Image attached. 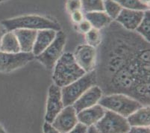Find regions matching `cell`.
Returning <instances> with one entry per match:
<instances>
[{
	"mask_svg": "<svg viewBox=\"0 0 150 133\" xmlns=\"http://www.w3.org/2000/svg\"><path fill=\"white\" fill-rule=\"evenodd\" d=\"M20 46V50L23 53H32L35 39L37 37V30L19 28L13 31Z\"/></svg>",
	"mask_w": 150,
	"mask_h": 133,
	"instance_id": "cell-14",
	"label": "cell"
},
{
	"mask_svg": "<svg viewBox=\"0 0 150 133\" xmlns=\"http://www.w3.org/2000/svg\"><path fill=\"white\" fill-rule=\"evenodd\" d=\"M32 53H7L0 51V72L10 73L26 65L34 59Z\"/></svg>",
	"mask_w": 150,
	"mask_h": 133,
	"instance_id": "cell-7",
	"label": "cell"
},
{
	"mask_svg": "<svg viewBox=\"0 0 150 133\" xmlns=\"http://www.w3.org/2000/svg\"><path fill=\"white\" fill-rule=\"evenodd\" d=\"M54 68L52 79L54 85L60 87L71 84L86 73L78 65L74 55L69 53L61 55Z\"/></svg>",
	"mask_w": 150,
	"mask_h": 133,
	"instance_id": "cell-1",
	"label": "cell"
},
{
	"mask_svg": "<svg viewBox=\"0 0 150 133\" xmlns=\"http://www.w3.org/2000/svg\"><path fill=\"white\" fill-rule=\"evenodd\" d=\"M66 5L67 9L70 14L76 11L81 10V0H67Z\"/></svg>",
	"mask_w": 150,
	"mask_h": 133,
	"instance_id": "cell-24",
	"label": "cell"
},
{
	"mask_svg": "<svg viewBox=\"0 0 150 133\" xmlns=\"http://www.w3.org/2000/svg\"><path fill=\"white\" fill-rule=\"evenodd\" d=\"M102 97V90L97 85H93L87 90L73 105L76 113L96 105Z\"/></svg>",
	"mask_w": 150,
	"mask_h": 133,
	"instance_id": "cell-11",
	"label": "cell"
},
{
	"mask_svg": "<svg viewBox=\"0 0 150 133\" xmlns=\"http://www.w3.org/2000/svg\"><path fill=\"white\" fill-rule=\"evenodd\" d=\"M71 17H72V20L74 23H79L80 22L84 20V14L82 13L81 10H79V11H73L71 13Z\"/></svg>",
	"mask_w": 150,
	"mask_h": 133,
	"instance_id": "cell-27",
	"label": "cell"
},
{
	"mask_svg": "<svg viewBox=\"0 0 150 133\" xmlns=\"http://www.w3.org/2000/svg\"><path fill=\"white\" fill-rule=\"evenodd\" d=\"M0 133H7L6 132H5V130L3 129V127L1 125H0Z\"/></svg>",
	"mask_w": 150,
	"mask_h": 133,
	"instance_id": "cell-33",
	"label": "cell"
},
{
	"mask_svg": "<svg viewBox=\"0 0 150 133\" xmlns=\"http://www.w3.org/2000/svg\"><path fill=\"white\" fill-rule=\"evenodd\" d=\"M92 28V26L91 25V23L86 20V19H84L81 22H80L79 23V29L83 33H88L90 30Z\"/></svg>",
	"mask_w": 150,
	"mask_h": 133,
	"instance_id": "cell-26",
	"label": "cell"
},
{
	"mask_svg": "<svg viewBox=\"0 0 150 133\" xmlns=\"http://www.w3.org/2000/svg\"><path fill=\"white\" fill-rule=\"evenodd\" d=\"M94 126L99 133H127L131 127L125 117L109 110Z\"/></svg>",
	"mask_w": 150,
	"mask_h": 133,
	"instance_id": "cell-5",
	"label": "cell"
},
{
	"mask_svg": "<svg viewBox=\"0 0 150 133\" xmlns=\"http://www.w3.org/2000/svg\"><path fill=\"white\" fill-rule=\"evenodd\" d=\"M84 17L92 26V28L100 30L103 29L110 24L112 20L104 11H93L86 13Z\"/></svg>",
	"mask_w": 150,
	"mask_h": 133,
	"instance_id": "cell-17",
	"label": "cell"
},
{
	"mask_svg": "<svg viewBox=\"0 0 150 133\" xmlns=\"http://www.w3.org/2000/svg\"><path fill=\"white\" fill-rule=\"evenodd\" d=\"M79 123L77 113L73 105H68L62 109L57 115L51 125L61 133L70 131Z\"/></svg>",
	"mask_w": 150,
	"mask_h": 133,
	"instance_id": "cell-8",
	"label": "cell"
},
{
	"mask_svg": "<svg viewBox=\"0 0 150 133\" xmlns=\"http://www.w3.org/2000/svg\"><path fill=\"white\" fill-rule=\"evenodd\" d=\"M149 107H142L130 115L127 121L130 127H149Z\"/></svg>",
	"mask_w": 150,
	"mask_h": 133,
	"instance_id": "cell-16",
	"label": "cell"
},
{
	"mask_svg": "<svg viewBox=\"0 0 150 133\" xmlns=\"http://www.w3.org/2000/svg\"><path fill=\"white\" fill-rule=\"evenodd\" d=\"M103 1H105V0H103Z\"/></svg>",
	"mask_w": 150,
	"mask_h": 133,
	"instance_id": "cell-35",
	"label": "cell"
},
{
	"mask_svg": "<svg viewBox=\"0 0 150 133\" xmlns=\"http://www.w3.org/2000/svg\"><path fill=\"white\" fill-rule=\"evenodd\" d=\"M87 133H99V132L97 131V129H96L95 126H91L89 127V128H88V131Z\"/></svg>",
	"mask_w": 150,
	"mask_h": 133,
	"instance_id": "cell-31",
	"label": "cell"
},
{
	"mask_svg": "<svg viewBox=\"0 0 150 133\" xmlns=\"http://www.w3.org/2000/svg\"><path fill=\"white\" fill-rule=\"evenodd\" d=\"M98 103L104 109L115 112L124 117H128L133 112L144 106L138 101L122 94L105 96L99 100Z\"/></svg>",
	"mask_w": 150,
	"mask_h": 133,
	"instance_id": "cell-3",
	"label": "cell"
},
{
	"mask_svg": "<svg viewBox=\"0 0 150 133\" xmlns=\"http://www.w3.org/2000/svg\"><path fill=\"white\" fill-rule=\"evenodd\" d=\"M56 34L57 31L52 29H43L38 31L35 44L32 49V53L34 55L38 56L43 53L54 41Z\"/></svg>",
	"mask_w": 150,
	"mask_h": 133,
	"instance_id": "cell-15",
	"label": "cell"
},
{
	"mask_svg": "<svg viewBox=\"0 0 150 133\" xmlns=\"http://www.w3.org/2000/svg\"><path fill=\"white\" fill-rule=\"evenodd\" d=\"M149 31H150V13L149 10H147L144 12V16L143 20H141L138 26L135 29L139 35L149 42Z\"/></svg>",
	"mask_w": 150,
	"mask_h": 133,
	"instance_id": "cell-19",
	"label": "cell"
},
{
	"mask_svg": "<svg viewBox=\"0 0 150 133\" xmlns=\"http://www.w3.org/2000/svg\"><path fill=\"white\" fill-rule=\"evenodd\" d=\"M43 132L44 133H61L58 131L57 129L54 128L51 125V123H45L43 125Z\"/></svg>",
	"mask_w": 150,
	"mask_h": 133,
	"instance_id": "cell-29",
	"label": "cell"
},
{
	"mask_svg": "<svg viewBox=\"0 0 150 133\" xmlns=\"http://www.w3.org/2000/svg\"><path fill=\"white\" fill-rule=\"evenodd\" d=\"M4 1H5V0H4Z\"/></svg>",
	"mask_w": 150,
	"mask_h": 133,
	"instance_id": "cell-36",
	"label": "cell"
},
{
	"mask_svg": "<svg viewBox=\"0 0 150 133\" xmlns=\"http://www.w3.org/2000/svg\"><path fill=\"white\" fill-rule=\"evenodd\" d=\"M127 133H150L149 127H131Z\"/></svg>",
	"mask_w": 150,
	"mask_h": 133,
	"instance_id": "cell-28",
	"label": "cell"
},
{
	"mask_svg": "<svg viewBox=\"0 0 150 133\" xmlns=\"http://www.w3.org/2000/svg\"><path fill=\"white\" fill-rule=\"evenodd\" d=\"M81 9L84 13L104 11L103 0H81Z\"/></svg>",
	"mask_w": 150,
	"mask_h": 133,
	"instance_id": "cell-20",
	"label": "cell"
},
{
	"mask_svg": "<svg viewBox=\"0 0 150 133\" xmlns=\"http://www.w3.org/2000/svg\"><path fill=\"white\" fill-rule=\"evenodd\" d=\"M74 55L76 63L85 73L93 70L96 61V50L88 44L78 46Z\"/></svg>",
	"mask_w": 150,
	"mask_h": 133,
	"instance_id": "cell-10",
	"label": "cell"
},
{
	"mask_svg": "<svg viewBox=\"0 0 150 133\" xmlns=\"http://www.w3.org/2000/svg\"><path fill=\"white\" fill-rule=\"evenodd\" d=\"M102 37V34L100 31L94 28H92L88 33H86V41L88 44L94 48L101 44Z\"/></svg>",
	"mask_w": 150,
	"mask_h": 133,
	"instance_id": "cell-23",
	"label": "cell"
},
{
	"mask_svg": "<svg viewBox=\"0 0 150 133\" xmlns=\"http://www.w3.org/2000/svg\"><path fill=\"white\" fill-rule=\"evenodd\" d=\"M105 112V111L103 107L100 105H95L77 113V118L79 123L87 127H91L95 125L102 118Z\"/></svg>",
	"mask_w": 150,
	"mask_h": 133,
	"instance_id": "cell-13",
	"label": "cell"
},
{
	"mask_svg": "<svg viewBox=\"0 0 150 133\" xmlns=\"http://www.w3.org/2000/svg\"><path fill=\"white\" fill-rule=\"evenodd\" d=\"M96 73L94 71L87 73L71 84L61 88V98L64 107L73 105L86 90L96 83Z\"/></svg>",
	"mask_w": 150,
	"mask_h": 133,
	"instance_id": "cell-4",
	"label": "cell"
},
{
	"mask_svg": "<svg viewBox=\"0 0 150 133\" xmlns=\"http://www.w3.org/2000/svg\"><path fill=\"white\" fill-rule=\"evenodd\" d=\"M0 51L7 53H17L21 52L17 37L13 31H8L3 36L0 46Z\"/></svg>",
	"mask_w": 150,
	"mask_h": 133,
	"instance_id": "cell-18",
	"label": "cell"
},
{
	"mask_svg": "<svg viewBox=\"0 0 150 133\" xmlns=\"http://www.w3.org/2000/svg\"><path fill=\"white\" fill-rule=\"evenodd\" d=\"M6 32H8L6 28L4 27V26L2 23H0V46H1V42H2V38L6 34Z\"/></svg>",
	"mask_w": 150,
	"mask_h": 133,
	"instance_id": "cell-30",
	"label": "cell"
},
{
	"mask_svg": "<svg viewBox=\"0 0 150 133\" xmlns=\"http://www.w3.org/2000/svg\"><path fill=\"white\" fill-rule=\"evenodd\" d=\"M88 127L81 123H78L69 132L67 133H87Z\"/></svg>",
	"mask_w": 150,
	"mask_h": 133,
	"instance_id": "cell-25",
	"label": "cell"
},
{
	"mask_svg": "<svg viewBox=\"0 0 150 133\" xmlns=\"http://www.w3.org/2000/svg\"><path fill=\"white\" fill-rule=\"evenodd\" d=\"M1 23L8 31H13L19 28L37 31L43 29H52L56 31H61V26L57 22L38 15L18 16L13 19L3 20Z\"/></svg>",
	"mask_w": 150,
	"mask_h": 133,
	"instance_id": "cell-2",
	"label": "cell"
},
{
	"mask_svg": "<svg viewBox=\"0 0 150 133\" xmlns=\"http://www.w3.org/2000/svg\"><path fill=\"white\" fill-rule=\"evenodd\" d=\"M61 89L56 85H52L49 89L48 100L46 104V112L45 120L46 123H52L57 115L64 109Z\"/></svg>",
	"mask_w": 150,
	"mask_h": 133,
	"instance_id": "cell-9",
	"label": "cell"
},
{
	"mask_svg": "<svg viewBox=\"0 0 150 133\" xmlns=\"http://www.w3.org/2000/svg\"><path fill=\"white\" fill-rule=\"evenodd\" d=\"M119 4L122 8L129 10L146 11L149 10V7L144 5L140 0H114Z\"/></svg>",
	"mask_w": 150,
	"mask_h": 133,
	"instance_id": "cell-21",
	"label": "cell"
},
{
	"mask_svg": "<svg viewBox=\"0 0 150 133\" xmlns=\"http://www.w3.org/2000/svg\"><path fill=\"white\" fill-rule=\"evenodd\" d=\"M144 12L145 11L122 8V10L115 20L125 29L129 31H135L141 20H143Z\"/></svg>",
	"mask_w": 150,
	"mask_h": 133,
	"instance_id": "cell-12",
	"label": "cell"
},
{
	"mask_svg": "<svg viewBox=\"0 0 150 133\" xmlns=\"http://www.w3.org/2000/svg\"><path fill=\"white\" fill-rule=\"evenodd\" d=\"M140 1L142 2V3L144 4V5L149 7V0H140Z\"/></svg>",
	"mask_w": 150,
	"mask_h": 133,
	"instance_id": "cell-32",
	"label": "cell"
},
{
	"mask_svg": "<svg viewBox=\"0 0 150 133\" xmlns=\"http://www.w3.org/2000/svg\"><path fill=\"white\" fill-rule=\"evenodd\" d=\"M66 41L67 37L64 32L62 31H57L54 41L43 53L36 56L37 59L42 63L47 69H53L57 61L62 55Z\"/></svg>",
	"mask_w": 150,
	"mask_h": 133,
	"instance_id": "cell-6",
	"label": "cell"
},
{
	"mask_svg": "<svg viewBox=\"0 0 150 133\" xmlns=\"http://www.w3.org/2000/svg\"><path fill=\"white\" fill-rule=\"evenodd\" d=\"M122 10V8L114 0H105L104 11L107 14L111 20H116Z\"/></svg>",
	"mask_w": 150,
	"mask_h": 133,
	"instance_id": "cell-22",
	"label": "cell"
},
{
	"mask_svg": "<svg viewBox=\"0 0 150 133\" xmlns=\"http://www.w3.org/2000/svg\"><path fill=\"white\" fill-rule=\"evenodd\" d=\"M2 1H3V0H0V2H2Z\"/></svg>",
	"mask_w": 150,
	"mask_h": 133,
	"instance_id": "cell-34",
	"label": "cell"
}]
</instances>
